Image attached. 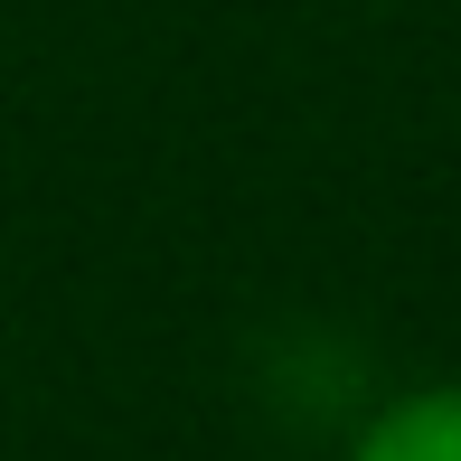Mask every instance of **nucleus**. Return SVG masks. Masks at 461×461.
I'll use <instances>...</instances> for the list:
<instances>
[{
    "instance_id": "nucleus-1",
    "label": "nucleus",
    "mask_w": 461,
    "mask_h": 461,
    "mask_svg": "<svg viewBox=\"0 0 461 461\" xmlns=\"http://www.w3.org/2000/svg\"><path fill=\"white\" fill-rule=\"evenodd\" d=\"M348 461H461V386L395 395V405L358 433V452H348Z\"/></svg>"
}]
</instances>
